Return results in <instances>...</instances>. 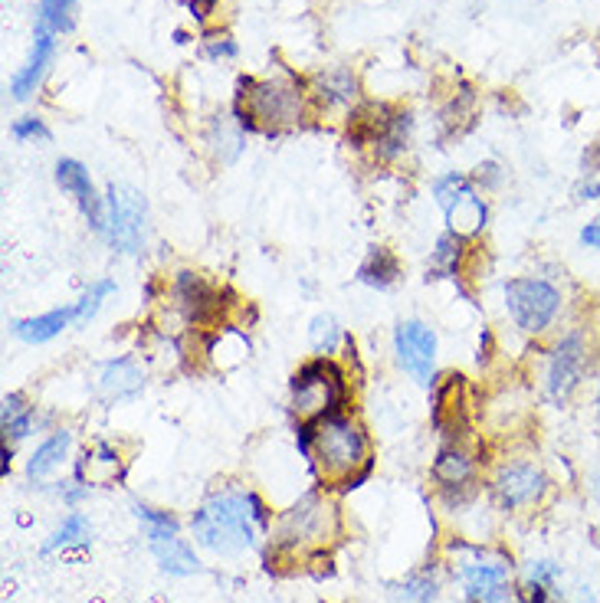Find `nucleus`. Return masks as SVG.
<instances>
[{"mask_svg":"<svg viewBox=\"0 0 600 603\" xmlns=\"http://www.w3.org/2000/svg\"><path fill=\"white\" fill-rule=\"evenodd\" d=\"M266 525V508L253 492L223 489L214 492L194 512L191 528L197 545H204L217 554H237L253 548L256 528Z\"/></svg>","mask_w":600,"mask_h":603,"instance_id":"obj_1","label":"nucleus"},{"mask_svg":"<svg viewBox=\"0 0 600 603\" xmlns=\"http://www.w3.org/2000/svg\"><path fill=\"white\" fill-rule=\"evenodd\" d=\"M302 449L312 456L325 482L341 489H355V472L368 466V436L345 413H328L302 430Z\"/></svg>","mask_w":600,"mask_h":603,"instance_id":"obj_2","label":"nucleus"},{"mask_svg":"<svg viewBox=\"0 0 600 603\" xmlns=\"http://www.w3.org/2000/svg\"><path fill=\"white\" fill-rule=\"evenodd\" d=\"M505 309H509L515 328L525 331V335H545L558 322L564 309V295L548 279L519 276L505 282Z\"/></svg>","mask_w":600,"mask_h":603,"instance_id":"obj_3","label":"nucleus"},{"mask_svg":"<svg viewBox=\"0 0 600 603\" xmlns=\"http://www.w3.org/2000/svg\"><path fill=\"white\" fill-rule=\"evenodd\" d=\"M587 368H591V341H587V331L584 328L564 331L548 354V368H545L548 400L564 404V400L581 387Z\"/></svg>","mask_w":600,"mask_h":603,"instance_id":"obj_4","label":"nucleus"},{"mask_svg":"<svg viewBox=\"0 0 600 603\" xmlns=\"http://www.w3.org/2000/svg\"><path fill=\"white\" fill-rule=\"evenodd\" d=\"M292 400L305 420H322L328 413H338L345 400V377L332 361H312L292 377Z\"/></svg>","mask_w":600,"mask_h":603,"instance_id":"obj_5","label":"nucleus"},{"mask_svg":"<svg viewBox=\"0 0 600 603\" xmlns=\"http://www.w3.org/2000/svg\"><path fill=\"white\" fill-rule=\"evenodd\" d=\"M240 96H246V118H256V125L282 128L302 115V92L286 79H246ZM246 118H240V125H250Z\"/></svg>","mask_w":600,"mask_h":603,"instance_id":"obj_6","label":"nucleus"},{"mask_svg":"<svg viewBox=\"0 0 600 603\" xmlns=\"http://www.w3.org/2000/svg\"><path fill=\"white\" fill-rule=\"evenodd\" d=\"M433 197H437V204L446 217V227L456 236H473L486 227V200L476 194V187L466 181L463 174H443L437 177V184H433Z\"/></svg>","mask_w":600,"mask_h":603,"instance_id":"obj_7","label":"nucleus"},{"mask_svg":"<svg viewBox=\"0 0 600 603\" xmlns=\"http://www.w3.org/2000/svg\"><path fill=\"white\" fill-rule=\"evenodd\" d=\"M135 515L145 522L148 545L155 551V558L164 571L178 574V577L200 571V561L194 558V551L187 548L184 538H178V522H174V515L158 512V508H148V505H135Z\"/></svg>","mask_w":600,"mask_h":603,"instance_id":"obj_8","label":"nucleus"},{"mask_svg":"<svg viewBox=\"0 0 600 603\" xmlns=\"http://www.w3.org/2000/svg\"><path fill=\"white\" fill-rule=\"evenodd\" d=\"M105 236L122 253L135 256L145 243V197L125 184H109V200H105Z\"/></svg>","mask_w":600,"mask_h":603,"instance_id":"obj_9","label":"nucleus"},{"mask_svg":"<svg viewBox=\"0 0 600 603\" xmlns=\"http://www.w3.org/2000/svg\"><path fill=\"white\" fill-rule=\"evenodd\" d=\"M463 587L473 603H515V590L509 587L512 561L505 554L476 551L473 561L463 564Z\"/></svg>","mask_w":600,"mask_h":603,"instance_id":"obj_10","label":"nucleus"},{"mask_svg":"<svg viewBox=\"0 0 600 603\" xmlns=\"http://www.w3.org/2000/svg\"><path fill=\"white\" fill-rule=\"evenodd\" d=\"M394 351H397V361L420 387H430L433 384V361H437V335H433L430 325L417 322H400L394 331Z\"/></svg>","mask_w":600,"mask_h":603,"instance_id":"obj_11","label":"nucleus"},{"mask_svg":"<svg viewBox=\"0 0 600 603\" xmlns=\"http://www.w3.org/2000/svg\"><path fill=\"white\" fill-rule=\"evenodd\" d=\"M492 489H496L502 508L519 512V508H532V505H538L541 499H545L548 479L535 463H512V466H502L496 472Z\"/></svg>","mask_w":600,"mask_h":603,"instance_id":"obj_12","label":"nucleus"},{"mask_svg":"<svg viewBox=\"0 0 600 603\" xmlns=\"http://www.w3.org/2000/svg\"><path fill=\"white\" fill-rule=\"evenodd\" d=\"M56 184H60L66 194H73V197H76V204H79L82 214H86L89 227H92V230H99V233H105V210H102V197L96 194V187H92V177H89V171L82 168L79 161H73V158H63L60 164H56Z\"/></svg>","mask_w":600,"mask_h":603,"instance_id":"obj_13","label":"nucleus"},{"mask_svg":"<svg viewBox=\"0 0 600 603\" xmlns=\"http://www.w3.org/2000/svg\"><path fill=\"white\" fill-rule=\"evenodd\" d=\"M332 508L322 505L315 495L309 499H302L292 512L282 518L279 525V545L282 548H296V545H305V541H315L325 535V518Z\"/></svg>","mask_w":600,"mask_h":603,"instance_id":"obj_14","label":"nucleus"},{"mask_svg":"<svg viewBox=\"0 0 600 603\" xmlns=\"http://www.w3.org/2000/svg\"><path fill=\"white\" fill-rule=\"evenodd\" d=\"M53 37H56V33L50 27L37 23V30H33V53L27 59V66H23L20 73H14V79H10V92H14V99H27L30 92H37L46 66H50V59H53V46H56Z\"/></svg>","mask_w":600,"mask_h":603,"instance_id":"obj_15","label":"nucleus"},{"mask_svg":"<svg viewBox=\"0 0 600 603\" xmlns=\"http://www.w3.org/2000/svg\"><path fill=\"white\" fill-rule=\"evenodd\" d=\"M174 299L184 305L187 318H194V322H207V318L217 312V292L194 273L178 276V282H174Z\"/></svg>","mask_w":600,"mask_h":603,"instance_id":"obj_16","label":"nucleus"},{"mask_svg":"<svg viewBox=\"0 0 600 603\" xmlns=\"http://www.w3.org/2000/svg\"><path fill=\"white\" fill-rule=\"evenodd\" d=\"M141 384H145V374H141L138 361L135 358H119V361H109L102 368L99 377V387L102 394L109 400H125V397H135Z\"/></svg>","mask_w":600,"mask_h":603,"instance_id":"obj_17","label":"nucleus"},{"mask_svg":"<svg viewBox=\"0 0 600 603\" xmlns=\"http://www.w3.org/2000/svg\"><path fill=\"white\" fill-rule=\"evenodd\" d=\"M76 322V309H56V312H46L37 318H23V322H14V335L27 345H43V341L56 338L60 331Z\"/></svg>","mask_w":600,"mask_h":603,"instance_id":"obj_18","label":"nucleus"},{"mask_svg":"<svg viewBox=\"0 0 600 603\" xmlns=\"http://www.w3.org/2000/svg\"><path fill=\"white\" fill-rule=\"evenodd\" d=\"M433 479L440 482L443 492H460L466 489L469 482H473V459H469L463 449H443L437 456V463H433Z\"/></svg>","mask_w":600,"mask_h":603,"instance_id":"obj_19","label":"nucleus"},{"mask_svg":"<svg viewBox=\"0 0 600 603\" xmlns=\"http://www.w3.org/2000/svg\"><path fill=\"white\" fill-rule=\"evenodd\" d=\"M69 446H73V433H69V430H60V433H53L50 440H43V443L37 446V453L30 456V463H27V476H30V479H43V476H50V472L66 459Z\"/></svg>","mask_w":600,"mask_h":603,"instance_id":"obj_20","label":"nucleus"},{"mask_svg":"<svg viewBox=\"0 0 600 603\" xmlns=\"http://www.w3.org/2000/svg\"><path fill=\"white\" fill-rule=\"evenodd\" d=\"M400 276V266H397V259H394V253L391 250H371L368 253V259L361 263V269H358V279L364 282V286H374V289H387V286H394V279Z\"/></svg>","mask_w":600,"mask_h":603,"instance_id":"obj_21","label":"nucleus"},{"mask_svg":"<svg viewBox=\"0 0 600 603\" xmlns=\"http://www.w3.org/2000/svg\"><path fill=\"white\" fill-rule=\"evenodd\" d=\"M33 430V407L23 400V394L4 397V436L7 440H23Z\"/></svg>","mask_w":600,"mask_h":603,"instance_id":"obj_22","label":"nucleus"},{"mask_svg":"<svg viewBox=\"0 0 600 603\" xmlns=\"http://www.w3.org/2000/svg\"><path fill=\"white\" fill-rule=\"evenodd\" d=\"M319 99L325 105L351 102L355 99V76L345 73V69H332V73L319 76Z\"/></svg>","mask_w":600,"mask_h":603,"instance_id":"obj_23","label":"nucleus"},{"mask_svg":"<svg viewBox=\"0 0 600 603\" xmlns=\"http://www.w3.org/2000/svg\"><path fill=\"white\" fill-rule=\"evenodd\" d=\"M73 14H76V0H40L37 23L50 27L53 33L73 30Z\"/></svg>","mask_w":600,"mask_h":603,"instance_id":"obj_24","label":"nucleus"},{"mask_svg":"<svg viewBox=\"0 0 600 603\" xmlns=\"http://www.w3.org/2000/svg\"><path fill=\"white\" fill-rule=\"evenodd\" d=\"M86 538H89V522H86V515L69 512L66 522L53 531L50 541H46V551H60V548H69V545H82Z\"/></svg>","mask_w":600,"mask_h":603,"instance_id":"obj_25","label":"nucleus"},{"mask_svg":"<svg viewBox=\"0 0 600 603\" xmlns=\"http://www.w3.org/2000/svg\"><path fill=\"white\" fill-rule=\"evenodd\" d=\"M112 292H115V282H109V279L92 282L89 292L73 305V309H76V325H86L89 318H96V312L102 309V299H109Z\"/></svg>","mask_w":600,"mask_h":603,"instance_id":"obj_26","label":"nucleus"},{"mask_svg":"<svg viewBox=\"0 0 600 603\" xmlns=\"http://www.w3.org/2000/svg\"><path fill=\"white\" fill-rule=\"evenodd\" d=\"M309 338H312V348L315 351L332 354L338 348V341H341V328H338V322H335L332 315H319L312 322V328H309Z\"/></svg>","mask_w":600,"mask_h":603,"instance_id":"obj_27","label":"nucleus"},{"mask_svg":"<svg viewBox=\"0 0 600 603\" xmlns=\"http://www.w3.org/2000/svg\"><path fill=\"white\" fill-rule=\"evenodd\" d=\"M404 600L407 603H433L437 600V581H433L430 574L410 577V581L404 584Z\"/></svg>","mask_w":600,"mask_h":603,"instance_id":"obj_28","label":"nucleus"},{"mask_svg":"<svg viewBox=\"0 0 600 603\" xmlns=\"http://www.w3.org/2000/svg\"><path fill=\"white\" fill-rule=\"evenodd\" d=\"M551 594H555V584L535 581V577H525L519 590L522 603H551Z\"/></svg>","mask_w":600,"mask_h":603,"instance_id":"obj_29","label":"nucleus"},{"mask_svg":"<svg viewBox=\"0 0 600 603\" xmlns=\"http://www.w3.org/2000/svg\"><path fill=\"white\" fill-rule=\"evenodd\" d=\"M10 135L17 141H27V138H50V128H46L40 118H20V122L10 125Z\"/></svg>","mask_w":600,"mask_h":603,"instance_id":"obj_30","label":"nucleus"},{"mask_svg":"<svg viewBox=\"0 0 600 603\" xmlns=\"http://www.w3.org/2000/svg\"><path fill=\"white\" fill-rule=\"evenodd\" d=\"M578 240H581L584 250H600V217L591 220V223H584Z\"/></svg>","mask_w":600,"mask_h":603,"instance_id":"obj_31","label":"nucleus"},{"mask_svg":"<svg viewBox=\"0 0 600 603\" xmlns=\"http://www.w3.org/2000/svg\"><path fill=\"white\" fill-rule=\"evenodd\" d=\"M578 200H600V177L597 174H587L584 181L578 184V191H574Z\"/></svg>","mask_w":600,"mask_h":603,"instance_id":"obj_32","label":"nucleus"},{"mask_svg":"<svg viewBox=\"0 0 600 603\" xmlns=\"http://www.w3.org/2000/svg\"><path fill=\"white\" fill-rule=\"evenodd\" d=\"M207 53L210 56H233V53H237V46H233V40L230 37H217V33H214V37H207Z\"/></svg>","mask_w":600,"mask_h":603,"instance_id":"obj_33","label":"nucleus"},{"mask_svg":"<svg viewBox=\"0 0 600 603\" xmlns=\"http://www.w3.org/2000/svg\"><path fill=\"white\" fill-rule=\"evenodd\" d=\"M214 7H217V0H191V10L200 20L210 17V10H214Z\"/></svg>","mask_w":600,"mask_h":603,"instance_id":"obj_34","label":"nucleus"},{"mask_svg":"<svg viewBox=\"0 0 600 603\" xmlns=\"http://www.w3.org/2000/svg\"><path fill=\"white\" fill-rule=\"evenodd\" d=\"M597 420H600V381H597Z\"/></svg>","mask_w":600,"mask_h":603,"instance_id":"obj_35","label":"nucleus"}]
</instances>
